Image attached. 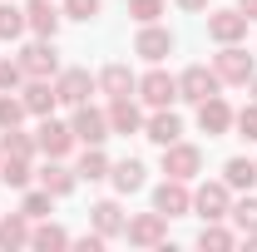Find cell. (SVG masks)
Here are the masks:
<instances>
[{"instance_id":"5","label":"cell","mask_w":257,"mask_h":252,"mask_svg":"<svg viewBox=\"0 0 257 252\" xmlns=\"http://www.w3.org/2000/svg\"><path fill=\"white\" fill-rule=\"evenodd\" d=\"M198 168H203V149H198V144H178V139H173V144L163 149V173H168V178H183V183H188V178H198Z\"/></svg>"},{"instance_id":"26","label":"cell","mask_w":257,"mask_h":252,"mask_svg":"<svg viewBox=\"0 0 257 252\" xmlns=\"http://www.w3.org/2000/svg\"><path fill=\"white\" fill-rule=\"evenodd\" d=\"M79 178H89V183H99V178H109V158L99 154V144H89L84 149V158H79V168H74Z\"/></svg>"},{"instance_id":"37","label":"cell","mask_w":257,"mask_h":252,"mask_svg":"<svg viewBox=\"0 0 257 252\" xmlns=\"http://www.w3.org/2000/svg\"><path fill=\"white\" fill-rule=\"evenodd\" d=\"M20 79H25L20 60H0V89H5V94H10V89H20Z\"/></svg>"},{"instance_id":"33","label":"cell","mask_w":257,"mask_h":252,"mask_svg":"<svg viewBox=\"0 0 257 252\" xmlns=\"http://www.w3.org/2000/svg\"><path fill=\"white\" fill-rule=\"evenodd\" d=\"M128 15H134L139 25H154L163 15V0H128Z\"/></svg>"},{"instance_id":"24","label":"cell","mask_w":257,"mask_h":252,"mask_svg":"<svg viewBox=\"0 0 257 252\" xmlns=\"http://www.w3.org/2000/svg\"><path fill=\"white\" fill-rule=\"evenodd\" d=\"M0 183H5V188H25V183H30V158L0 154Z\"/></svg>"},{"instance_id":"8","label":"cell","mask_w":257,"mask_h":252,"mask_svg":"<svg viewBox=\"0 0 257 252\" xmlns=\"http://www.w3.org/2000/svg\"><path fill=\"white\" fill-rule=\"evenodd\" d=\"M139 99H144L149 109H168V104L178 99V79H173V74H163V69H154V74H144V79H139Z\"/></svg>"},{"instance_id":"23","label":"cell","mask_w":257,"mask_h":252,"mask_svg":"<svg viewBox=\"0 0 257 252\" xmlns=\"http://www.w3.org/2000/svg\"><path fill=\"white\" fill-rule=\"evenodd\" d=\"M0 247H30V218L25 213H10V218H0Z\"/></svg>"},{"instance_id":"15","label":"cell","mask_w":257,"mask_h":252,"mask_svg":"<svg viewBox=\"0 0 257 252\" xmlns=\"http://www.w3.org/2000/svg\"><path fill=\"white\" fill-rule=\"evenodd\" d=\"M168 50H173V30H163V25H144L139 40H134V55H144V60H154V64H159Z\"/></svg>"},{"instance_id":"4","label":"cell","mask_w":257,"mask_h":252,"mask_svg":"<svg viewBox=\"0 0 257 252\" xmlns=\"http://www.w3.org/2000/svg\"><path fill=\"white\" fill-rule=\"evenodd\" d=\"M69 129H74V144H104L114 129H109V114H99V109H89V104H74V119H69Z\"/></svg>"},{"instance_id":"35","label":"cell","mask_w":257,"mask_h":252,"mask_svg":"<svg viewBox=\"0 0 257 252\" xmlns=\"http://www.w3.org/2000/svg\"><path fill=\"white\" fill-rule=\"evenodd\" d=\"M50 198H55L50 188H40V193H25L20 213H25V218H45V213H50Z\"/></svg>"},{"instance_id":"34","label":"cell","mask_w":257,"mask_h":252,"mask_svg":"<svg viewBox=\"0 0 257 252\" xmlns=\"http://www.w3.org/2000/svg\"><path fill=\"white\" fill-rule=\"evenodd\" d=\"M99 5H104V0H64V20H84V25H89L99 15Z\"/></svg>"},{"instance_id":"19","label":"cell","mask_w":257,"mask_h":252,"mask_svg":"<svg viewBox=\"0 0 257 252\" xmlns=\"http://www.w3.org/2000/svg\"><path fill=\"white\" fill-rule=\"evenodd\" d=\"M99 89L109 99H134V89H139V79L128 74V64H109L104 74H99Z\"/></svg>"},{"instance_id":"28","label":"cell","mask_w":257,"mask_h":252,"mask_svg":"<svg viewBox=\"0 0 257 252\" xmlns=\"http://www.w3.org/2000/svg\"><path fill=\"white\" fill-rule=\"evenodd\" d=\"M35 144L30 134H20V129H5V139H0V154H20V158H35Z\"/></svg>"},{"instance_id":"3","label":"cell","mask_w":257,"mask_h":252,"mask_svg":"<svg viewBox=\"0 0 257 252\" xmlns=\"http://www.w3.org/2000/svg\"><path fill=\"white\" fill-rule=\"evenodd\" d=\"M20 69H25V79H50V74H60V55H55V40H35L20 50Z\"/></svg>"},{"instance_id":"29","label":"cell","mask_w":257,"mask_h":252,"mask_svg":"<svg viewBox=\"0 0 257 252\" xmlns=\"http://www.w3.org/2000/svg\"><path fill=\"white\" fill-rule=\"evenodd\" d=\"M20 119H25V99L0 94V134H5V129H20Z\"/></svg>"},{"instance_id":"36","label":"cell","mask_w":257,"mask_h":252,"mask_svg":"<svg viewBox=\"0 0 257 252\" xmlns=\"http://www.w3.org/2000/svg\"><path fill=\"white\" fill-rule=\"evenodd\" d=\"M232 129H237L242 139H252V144H257V104H247L242 114H232Z\"/></svg>"},{"instance_id":"6","label":"cell","mask_w":257,"mask_h":252,"mask_svg":"<svg viewBox=\"0 0 257 252\" xmlns=\"http://www.w3.org/2000/svg\"><path fill=\"white\" fill-rule=\"evenodd\" d=\"M163 222H168V218H163L159 208H154V213H139V218H128V222H124V237L134 242V247H159L163 232H168Z\"/></svg>"},{"instance_id":"2","label":"cell","mask_w":257,"mask_h":252,"mask_svg":"<svg viewBox=\"0 0 257 252\" xmlns=\"http://www.w3.org/2000/svg\"><path fill=\"white\" fill-rule=\"evenodd\" d=\"M223 89V79L208 69V64H188L183 74H178V99H188V104H203V99H213Z\"/></svg>"},{"instance_id":"38","label":"cell","mask_w":257,"mask_h":252,"mask_svg":"<svg viewBox=\"0 0 257 252\" xmlns=\"http://www.w3.org/2000/svg\"><path fill=\"white\" fill-rule=\"evenodd\" d=\"M237 10H242L247 20H257V0H237Z\"/></svg>"},{"instance_id":"32","label":"cell","mask_w":257,"mask_h":252,"mask_svg":"<svg viewBox=\"0 0 257 252\" xmlns=\"http://www.w3.org/2000/svg\"><path fill=\"white\" fill-rule=\"evenodd\" d=\"M198 247H213V252H227V247H232V232H227V227H213V222H208V227L198 232Z\"/></svg>"},{"instance_id":"11","label":"cell","mask_w":257,"mask_h":252,"mask_svg":"<svg viewBox=\"0 0 257 252\" xmlns=\"http://www.w3.org/2000/svg\"><path fill=\"white\" fill-rule=\"evenodd\" d=\"M208 35H213L218 45H237V40L247 35V15H242V10H213V15H208Z\"/></svg>"},{"instance_id":"9","label":"cell","mask_w":257,"mask_h":252,"mask_svg":"<svg viewBox=\"0 0 257 252\" xmlns=\"http://www.w3.org/2000/svg\"><path fill=\"white\" fill-rule=\"evenodd\" d=\"M55 94H60V104H89V94H94L89 69H60L55 74Z\"/></svg>"},{"instance_id":"17","label":"cell","mask_w":257,"mask_h":252,"mask_svg":"<svg viewBox=\"0 0 257 252\" xmlns=\"http://www.w3.org/2000/svg\"><path fill=\"white\" fill-rule=\"evenodd\" d=\"M178 134H183V119H178L173 109H154V119L144 124V139H154L159 149H168V144H173Z\"/></svg>"},{"instance_id":"27","label":"cell","mask_w":257,"mask_h":252,"mask_svg":"<svg viewBox=\"0 0 257 252\" xmlns=\"http://www.w3.org/2000/svg\"><path fill=\"white\" fill-rule=\"evenodd\" d=\"M25 30H30V25H25V10H15V5H0V40H20Z\"/></svg>"},{"instance_id":"30","label":"cell","mask_w":257,"mask_h":252,"mask_svg":"<svg viewBox=\"0 0 257 252\" xmlns=\"http://www.w3.org/2000/svg\"><path fill=\"white\" fill-rule=\"evenodd\" d=\"M227 218L237 222L242 232H257V198H252V193H247L242 203H232V213H227Z\"/></svg>"},{"instance_id":"20","label":"cell","mask_w":257,"mask_h":252,"mask_svg":"<svg viewBox=\"0 0 257 252\" xmlns=\"http://www.w3.org/2000/svg\"><path fill=\"white\" fill-rule=\"evenodd\" d=\"M74 183H79V173H74V168H64L60 158H50V163L40 168V188H50L55 198H64V193H74Z\"/></svg>"},{"instance_id":"12","label":"cell","mask_w":257,"mask_h":252,"mask_svg":"<svg viewBox=\"0 0 257 252\" xmlns=\"http://www.w3.org/2000/svg\"><path fill=\"white\" fill-rule=\"evenodd\" d=\"M154 208H159L163 218H183L193 208V193L183 188V178H168V183H159V193H154Z\"/></svg>"},{"instance_id":"40","label":"cell","mask_w":257,"mask_h":252,"mask_svg":"<svg viewBox=\"0 0 257 252\" xmlns=\"http://www.w3.org/2000/svg\"><path fill=\"white\" fill-rule=\"evenodd\" d=\"M247 84H252V104H257V74H252V79H247Z\"/></svg>"},{"instance_id":"7","label":"cell","mask_w":257,"mask_h":252,"mask_svg":"<svg viewBox=\"0 0 257 252\" xmlns=\"http://www.w3.org/2000/svg\"><path fill=\"white\" fill-rule=\"evenodd\" d=\"M35 144H40V154H50V158H64L69 149H74V129L45 114V124L35 129Z\"/></svg>"},{"instance_id":"10","label":"cell","mask_w":257,"mask_h":252,"mask_svg":"<svg viewBox=\"0 0 257 252\" xmlns=\"http://www.w3.org/2000/svg\"><path fill=\"white\" fill-rule=\"evenodd\" d=\"M193 208H198L208 222L227 218V213H232V193H227V183H203V188L193 193Z\"/></svg>"},{"instance_id":"21","label":"cell","mask_w":257,"mask_h":252,"mask_svg":"<svg viewBox=\"0 0 257 252\" xmlns=\"http://www.w3.org/2000/svg\"><path fill=\"white\" fill-rule=\"evenodd\" d=\"M144 173H149V168H144L139 158L109 163V178H114V188H119V193H139V188H144Z\"/></svg>"},{"instance_id":"1","label":"cell","mask_w":257,"mask_h":252,"mask_svg":"<svg viewBox=\"0 0 257 252\" xmlns=\"http://www.w3.org/2000/svg\"><path fill=\"white\" fill-rule=\"evenodd\" d=\"M213 74H218L223 84H247L257 74V64H252V55H247L242 45H223L218 60H213Z\"/></svg>"},{"instance_id":"39","label":"cell","mask_w":257,"mask_h":252,"mask_svg":"<svg viewBox=\"0 0 257 252\" xmlns=\"http://www.w3.org/2000/svg\"><path fill=\"white\" fill-rule=\"evenodd\" d=\"M178 5H183V10H188V15H193V10H203L208 0H178Z\"/></svg>"},{"instance_id":"13","label":"cell","mask_w":257,"mask_h":252,"mask_svg":"<svg viewBox=\"0 0 257 252\" xmlns=\"http://www.w3.org/2000/svg\"><path fill=\"white\" fill-rule=\"evenodd\" d=\"M198 129L213 139V134H227L232 129V104H227L223 94H213V99H203L198 104Z\"/></svg>"},{"instance_id":"22","label":"cell","mask_w":257,"mask_h":252,"mask_svg":"<svg viewBox=\"0 0 257 252\" xmlns=\"http://www.w3.org/2000/svg\"><path fill=\"white\" fill-rule=\"evenodd\" d=\"M109 129L114 134H139L144 129V114L134 109V99H114L109 104Z\"/></svg>"},{"instance_id":"25","label":"cell","mask_w":257,"mask_h":252,"mask_svg":"<svg viewBox=\"0 0 257 252\" xmlns=\"http://www.w3.org/2000/svg\"><path fill=\"white\" fill-rule=\"evenodd\" d=\"M223 183H227V188H247V193H252V183H257V163H252V158H227Z\"/></svg>"},{"instance_id":"18","label":"cell","mask_w":257,"mask_h":252,"mask_svg":"<svg viewBox=\"0 0 257 252\" xmlns=\"http://www.w3.org/2000/svg\"><path fill=\"white\" fill-rule=\"evenodd\" d=\"M89 213H94V232L104 237V242H109V237H119V232H124V222H128V218H124V208H119L114 198H104V203H94Z\"/></svg>"},{"instance_id":"16","label":"cell","mask_w":257,"mask_h":252,"mask_svg":"<svg viewBox=\"0 0 257 252\" xmlns=\"http://www.w3.org/2000/svg\"><path fill=\"white\" fill-rule=\"evenodd\" d=\"M20 99H25V114H35V119L55 114V104H60V94H55V84H50V79H30Z\"/></svg>"},{"instance_id":"14","label":"cell","mask_w":257,"mask_h":252,"mask_svg":"<svg viewBox=\"0 0 257 252\" xmlns=\"http://www.w3.org/2000/svg\"><path fill=\"white\" fill-rule=\"evenodd\" d=\"M60 10H55V0H30L25 5V25H30L40 40H55V30H60Z\"/></svg>"},{"instance_id":"31","label":"cell","mask_w":257,"mask_h":252,"mask_svg":"<svg viewBox=\"0 0 257 252\" xmlns=\"http://www.w3.org/2000/svg\"><path fill=\"white\" fill-rule=\"evenodd\" d=\"M30 247H69V232H64V227H35Z\"/></svg>"}]
</instances>
